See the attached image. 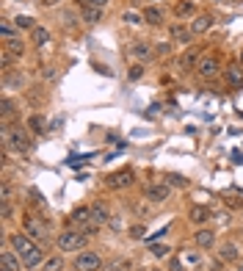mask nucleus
I'll list each match as a JSON object with an SVG mask.
<instances>
[{"instance_id":"1","label":"nucleus","mask_w":243,"mask_h":271,"mask_svg":"<svg viewBox=\"0 0 243 271\" xmlns=\"http://www.w3.org/2000/svg\"><path fill=\"white\" fill-rule=\"evenodd\" d=\"M11 249L19 255V260H22L25 269H33V266L42 263V247L30 238V235L25 233H14L11 235Z\"/></svg>"},{"instance_id":"2","label":"nucleus","mask_w":243,"mask_h":271,"mask_svg":"<svg viewBox=\"0 0 243 271\" xmlns=\"http://www.w3.org/2000/svg\"><path fill=\"white\" fill-rule=\"evenodd\" d=\"M3 144L11 152H28L33 147V133L25 125H3Z\"/></svg>"},{"instance_id":"3","label":"nucleus","mask_w":243,"mask_h":271,"mask_svg":"<svg viewBox=\"0 0 243 271\" xmlns=\"http://www.w3.org/2000/svg\"><path fill=\"white\" fill-rule=\"evenodd\" d=\"M86 233L83 230H64V233L58 235V241H55V247L61 249V252H80V249L86 247Z\"/></svg>"},{"instance_id":"4","label":"nucleus","mask_w":243,"mask_h":271,"mask_svg":"<svg viewBox=\"0 0 243 271\" xmlns=\"http://www.w3.org/2000/svg\"><path fill=\"white\" fill-rule=\"evenodd\" d=\"M133 180H136L133 169H122V172H113V175H108V177H105V186L111 188V191H119V188L133 186Z\"/></svg>"},{"instance_id":"5","label":"nucleus","mask_w":243,"mask_h":271,"mask_svg":"<svg viewBox=\"0 0 243 271\" xmlns=\"http://www.w3.org/2000/svg\"><path fill=\"white\" fill-rule=\"evenodd\" d=\"M75 269L77 271H97V269H102V258L97 252H80L75 258Z\"/></svg>"},{"instance_id":"6","label":"nucleus","mask_w":243,"mask_h":271,"mask_svg":"<svg viewBox=\"0 0 243 271\" xmlns=\"http://www.w3.org/2000/svg\"><path fill=\"white\" fill-rule=\"evenodd\" d=\"M196 72H199V78H205V80L216 78V72H219V58H216V55H202L199 64H196Z\"/></svg>"},{"instance_id":"7","label":"nucleus","mask_w":243,"mask_h":271,"mask_svg":"<svg viewBox=\"0 0 243 271\" xmlns=\"http://www.w3.org/2000/svg\"><path fill=\"white\" fill-rule=\"evenodd\" d=\"M72 224H77V230H89L86 224H94V213H91V208H86V205H80V208H75L72 211Z\"/></svg>"},{"instance_id":"8","label":"nucleus","mask_w":243,"mask_h":271,"mask_svg":"<svg viewBox=\"0 0 243 271\" xmlns=\"http://www.w3.org/2000/svg\"><path fill=\"white\" fill-rule=\"evenodd\" d=\"M169 194H172V186H169V183H152V186L147 188L149 202H166Z\"/></svg>"},{"instance_id":"9","label":"nucleus","mask_w":243,"mask_h":271,"mask_svg":"<svg viewBox=\"0 0 243 271\" xmlns=\"http://www.w3.org/2000/svg\"><path fill=\"white\" fill-rule=\"evenodd\" d=\"M25 235H30L36 244H44V241H47V233H44L42 222H36V219H25Z\"/></svg>"},{"instance_id":"10","label":"nucleus","mask_w":243,"mask_h":271,"mask_svg":"<svg viewBox=\"0 0 243 271\" xmlns=\"http://www.w3.org/2000/svg\"><path fill=\"white\" fill-rule=\"evenodd\" d=\"M210 25H213V17H210V14H199V17H194V22L188 25L191 28V33H208L210 30Z\"/></svg>"},{"instance_id":"11","label":"nucleus","mask_w":243,"mask_h":271,"mask_svg":"<svg viewBox=\"0 0 243 271\" xmlns=\"http://www.w3.org/2000/svg\"><path fill=\"white\" fill-rule=\"evenodd\" d=\"M130 55L138 61V64H144V61L152 58V47H149L147 42H136V44H130Z\"/></svg>"},{"instance_id":"12","label":"nucleus","mask_w":243,"mask_h":271,"mask_svg":"<svg viewBox=\"0 0 243 271\" xmlns=\"http://www.w3.org/2000/svg\"><path fill=\"white\" fill-rule=\"evenodd\" d=\"M19 263H22V260H19L17 252H3L0 255V269L3 271H19Z\"/></svg>"},{"instance_id":"13","label":"nucleus","mask_w":243,"mask_h":271,"mask_svg":"<svg viewBox=\"0 0 243 271\" xmlns=\"http://www.w3.org/2000/svg\"><path fill=\"white\" fill-rule=\"evenodd\" d=\"M91 213H94V224H108V219H111V211H108L105 202H91Z\"/></svg>"},{"instance_id":"14","label":"nucleus","mask_w":243,"mask_h":271,"mask_svg":"<svg viewBox=\"0 0 243 271\" xmlns=\"http://www.w3.org/2000/svg\"><path fill=\"white\" fill-rule=\"evenodd\" d=\"M227 83H230L232 89H241V86H243V69L238 64L227 66Z\"/></svg>"},{"instance_id":"15","label":"nucleus","mask_w":243,"mask_h":271,"mask_svg":"<svg viewBox=\"0 0 243 271\" xmlns=\"http://www.w3.org/2000/svg\"><path fill=\"white\" fill-rule=\"evenodd\" d=\"M169 33H172V39H174L177 44H188L191 39H194L191 28H183V25H172V28H169Z\"/></svg>"},{"instance_id":"16","label":"nucleus","mask_w":243,"mask_h":271,"mask_svg":"<svg viewBox=\"0 0 243 271\" xmlns=\"http://www.w3.org/2000/svg\"><path fill=\"white\" fill-rule=\"evenodd\" d=\"M210 216H213V213H210V211H208V208H205V205H194V208H191V211H188V219H191V222H194V224H205V222H208Z\"/></svg>"},{"instance_id":"17","label":"nucleus","mask_w":243,"mask_h":271,"mask_svg":"<svg viewBox=\"0 0 243 271\" xmlns=\"http://www.w3.org/2000/svg\"><path fill=\"white\" fill-rule=\"evenodd\" d=\"M80 17H83V22L94 25V22H100V19H102V8H97V6H80Z\"/></svg>"},{"instance_id":"18","label":"nucleus","mask_w":243,"mask_h":271,"mask_svg":"<svg viewBox=\"0 0 243 271\" xmlns=\"http://www.w3.org/2000/svg\"><path fill=\"white\" fill-rule=\"evenodd\" d=\"M199 58L202 55H196V50H185L183 58H180V69H183V72H191V69L199 64Z\"/></svg>"},{"instance_id":"19","label":"nucleus","mask_w":243,"mask_h":271,"mask_svg":"<svg viewBox=\"0 0 243 271\" xmlns=\"http://www.w3.org/2000/svg\"><path fill=\"white\" fill-rule=\"evenodd\" d=\"M196 247H202V249H210L216 244V233L213 230H199V233H196Z\"/></svg>"},{"instance_id":"20","label":"nucleus","mask_w":243,"mask_h":271,"mask_svg":"<svg viewBox=\"0 0 243 271\" xmlns=\"http://www.w3.org/2000/svg\"><path fill=\"white\" fill-rule=\"evenodd\" d=\"M3 47L8 50L11 55H22V50H25V44H22V39H3Z\"/></svg>"},{"instance_id":"21","label":"nucleus","mask_w":243,"mask_h":271,"mask_svg":"<svg viewBox=\"0 0 243 271\" xmlns=\"http://www.w3.org/2000/svg\"><path fill=\"white\" fill-rule=\"evenodd\" d=\"M122 22H125V25H141V22H147V19H144L141 11H133V8H127V11L122 14Z\"/></svg>"},{"instance_id":"22","label":"nucleus","mask_w":243,"mask_h":271,"mask_svg":"<svg viewBox=\"0 0 243 271\" xmlns=\"http://www.w3.org/2000/svg\"><path fill=\"white\" fill-rule=\"evenodd\" d=\"M144 19H147V25H163V11L149 6L147 11H144Z\"/></svg>"},{"instance_id":"23","label":"nucleus","mask_w":243,"mask_h":271,"mask_svg":"<svg viewBox=\"0 0 243 271\" xmlns=\"http://www.w3.org/2000/svg\"><path fill=\"white\" fill-rule=\"evenodd\" d=\"M194 11H196V6L191 3V0H183V3H177V6H174V14H177V17H191Z\"/></svg>"},{"instance_id":"24","label":"nucleus","mask_w":243,"mask_h":271,"mask_svg":"<svg viewBox=\"0 0 243 271\" xmlns=\"http://www.w3.org/2000/svg\"><path fill=\"white\" fill-rule=\"evenodd\" d=\"M28 127H30V133H42L44 130V116L42 114H30Z\"/></svg>"},{"instance_id":"25","label":"nucleus","mask_w":243,"mask_h":271,"mask_svg":"<svg viewBox=\"0 0 243 271\" xmlns=\"http://www.w3.org/2000/svg\"><path fill=\"white\" fill-rule=\"evenodd\" d=\"M17 25L14 22H8V19H3V22H0V33H3V39H14L17 36Z\"/></svg>"},{"instance_id":"26","label":"nucleus","mask_w":243,"mask_h":271,"mask_svg":"<svg viewBox=\"0 0 243 271\" xmlns=\"http://www.w3.org/2000/svg\"><path fill=\"white\" fill-rule=\"evenodd\" d=\"M14 25H17L19 30H33V28H36L33 17H25V14H22V17H19V14H17V19H14Z\"/></svg>"},{"instance_id":"27","label":"nucleus","mask_w":243,"mask_h":271,"mask_svg":"<svg viewBox=\"0 0 243 271\" xmlns=\"http://www.w3.org/2000/svg\"><path fill=\"white\" fill-rule=\"evenodd\" d=\"M221 260H238V247L235 244H224V247H221Z\"/></svg>"},{"instance_id":"28","label":"nucleus","mask_w":243,"mask_h":271,"mask_svg":"<svg viewBox=\"0 0 243 271\" xmlns=\"http://www.w3.org/2000/svg\"><path fill=\"white\" fill-rule=\"evenodd\" d=\"M61 269H64V260L61 258H47L42 266V271H61Z\"/></svg>"},{"instance_id":"29","label":"nucleus","mask_w":243,"mask_h":271,"mask_svg":"<svg viewBox=\"0 0 243 271\" xmlns=\"http://www.w3.org/2000/svg\"><path fill=\"white\" fill-rule=\"evenodd\" d=\"M22 83H25L22 72H14V75H6V80H3V86H6V89H11V86H22Z\"/></svg>"},{"instance_id":"30","label":"nucleus","mask_w":243,"mask_h":271,"mask_svg":"<svg viewBox=\"0 0 243 271\" xmlns=\"http://www.w3.org/2000/svg\"><path fill=\"white\" fill-rule=\"evenodd\" d=\"M33 42H36V44H47V42H50L47 28H33Z\"/></svg>"},{"instance_id":"31","label":"nucleus","mask_w":243,"mask_h":271,"mask_svg":"<svg viewBox=\"0 0 243 271\" xmlns=\"http://www.w3.org/2000/svg\"><path fill=\"white\" fill-rule=\"evenodd\" d=\"M11 116H14V103L6 97V100H3V125H8V119H11Z\"/></svg>"},{"instance_id":"32","label":"nucleus","mask_w":243,"mask_h":271,"mask_svg":"<svg viewBox=\"0 0 243 271\" xmlns=\"http://www.w3.org/2000/svg\"><path fill=\"white\" fill-rule=\"evenodd\" d=\"M149 252H152L155 258H166V255H169V247H166V244H149Z\"/></svg>"},{"instance_id":"33","label":"nucleus","mask_w":243,"mask_h":271,"mask_svg":"<svg viewBox=\"0 0 243 271\" xmlns=\"http://www.w3.org/2000/svg\"><path fill=\"white\" fill-rule=\"evenodd\" d=\"M127 78H130V80H138V78H144V64H133L130 69H127Z\"/></svg>"},{"instance_id":"34","label":"nucleus","mask_w":243,"mask_h":271,"mask_svg":"<svg viewBox=\"0 0 243 271\" xmlns=\"http://www.w3.org/2000/svg\"><path fill=\"white\" fill-rule=\"evenodd\" d=\"M166 183H169V186H180V188H183V186H185V177H183V175H169Z\"/></svg>"},{"instance_id":"35","label":"nucleus","mask_w":243,"mask_h":271,"mask_svg":"<svg viewBox=\"0 0 243 271\" xmlns=\"http://www.w3.org/2000/svg\"><path fill=\"white\" fill-rule=\"evenodd\" d=\"M11 58H14V55L8 53V50H3V53H0V61H3V66H6V69H8V64H11Z\"/></svg>"},{"instance_id":"36","label":"nucleus","mask_w":243,"mask_h":271,"mask_svg":"<svg viewBox=\"0 0 243 271\" xmlns=\"http://www.w3.org/2000/svg\"><path fill=\"white\" fill-rule=\"evenodd\" d=\"M86 6H97V8H105V6H108V0H89Z\"/></svg>"},{"instance_id":"37","label":"nucleus","mask_w":243,"mask_h":271,"mask_svg":"<svg viewBox=\"0 0 243 271\" xmlns=\"http://www.w3.org/2000/svg\"><path fill=\"white\" fill-rule=\"evenodd\" d=\"M169 271H183V263H180V260H172V263H169Z\"/></svg>"},{"instance_id":"38","label":"nucleus","mask_w":243,"mask_h":271,"mask_svg":"<svg viewBox=\"0 0 243 271\" xmlns=\"http://www.w3.org/2000/svg\"><path fill=\"white\" fill-rule=\"evenodd\" d=\"M11 216V202H3V219Z\"/></svg>"},{"instance_id":"39","label":"nucleus","mask_w":243,"mask_h":271,"mask_svg":"<svg viewBox=\"0 0 243 271\" xmlns=\"http://www.w3.org/2000/svg\"><path fill=\"white\" fill-rule=\"evenodd\" d=\"M185 260H188V263H199V255H196V252H188V255H185Z\"/></svg>"},{"instance_id":"40","label":"nucleus","mask_w":243,"mask_h":271,"mask_svg":"<svg viewBox=\"0 0 243 271\" xmlns=\"http://www.w3.org/2000/svg\"><path fill=\"white\" fill-rule=\"evenodd\" d=\"M105 271H125V266H119V263H113V266H108Z\"/></svg>"},{"instance_id":"41","label":"nucleus","mask_w":243,"mask_h":271,"mask_svg":"<svg viewBox=\"0 0 243 271\" xmlns=\"http://www.w3.org/2000/svg\"><path fill=\"white\" fill-rule=\"evenodd\" d=\"M130 233H133V235H136V238H141V235H144V227H133V230H130Z\"/></svg>"},{"instance_id":"42","label":"nucleus","mask_w":243,"mask_h":271,"mask_svg":"<svg viewBox=\"0 0 243 271\" xmlns=\"http://www.w3.org/2000/svg\"><path fill=\"white\" fill-rule=\"evenodd\" d=\"M44 6H55V0H44Z\"/></svg>"},{"instance_id":"43","label":"nucleus","mask_w":243,"mask_h":271,"mask_svg":"<svg viewBox=\"0 0 243 271\" xmlns=\"http://www.w3.org/2000/svg\"><path fill=\"white\" fill-rule=\"evenodd\" d=\"M86 3H89V0H77V6H86Z\"/></svg>"},{"instance_id":"44","label":"nucleus","mask_w":243,"mask_h":271,"mask_svg":"<svg viewBox=\"0 0 243 271\" xmlns=\"http://www.w3.org/2000/svg\"><path fill=\"white\" fill-rule=\"evenodd\" d=\"M238 271H243V263H238Z\"/></svg>"},{"instance_id":"45","label":"nucleus","mask_w":243,"mask_h":271,"mask_svg":"<svg viewBox=\"0 0 243 271\" xmlns=\"http://www.w3.org/2000/svg\"><path fill=\"white\" fill-rule=\"evenodd\" d=\"M241 64H243V53H241Z\"/></svg>"},{"instance_id":"46","label":"nucleus","mask_w":243,"mask_h":271,"mask_svg":"<svg viewBox=\"0 0 243 271\" xmlns=\"http://www.w3.org/2000/svg\"><path fill=\"white\" fill-rule=\"evenodd\" d=\"M136 271H141V269H136Z\"/></svg>"}]
</instances>
